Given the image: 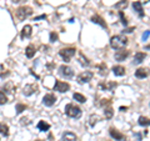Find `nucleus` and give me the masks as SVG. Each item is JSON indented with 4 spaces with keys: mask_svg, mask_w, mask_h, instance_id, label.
Here are the masks:
<instances>
[{
    "mask_svg": "<svg viewBox=\"0 0 150 141\" xmlns=\"http://www.w3.org/2000/svg\"><path fill=\"white\" fill-rule=\"evenodd\" d=\"M126 44H128V39H126V36H124V35H115V36H112L110 39L111 48L115 49V50L125 48Z\"/></svg>",
    "mask_w": 150,
    "mask_h": 141,
    "instance_id": "nucleus-1",
    "label": "nucleus"
},
{
    "mask_svg": "<svg viewBox=\"0 0 150 141\" xmlns=\"http://www.w3.org/2000/svg\"><path fill=\"white\" fill-rule=\"evenodd\" d=\"M65 114L70 117H75V119H78V117H80L81 115V109L76 105L74 104H68L65 106Z\"/></svg>",
    "mask_w": 150,
    "mask_h": 141,
    "instance_id": "nucleus-2",
    "label": "nucleus"
},
{
    "mask_svg": "<svg viewBox=\"0 0 150 141\" xmlns=\"http://www.w3.org/2000/svg\"><path fill=\"white\" fill-rule=\"evenodd\" d=\"M31 14H33V8H30V6H20L16 10V18L20 21H23V20H25L26 18H29Z\"/></svg>",
    "mask_w": 150,
    "mask_h": 141,
    "instance_id": "nucleus-3",
    "label": "nucleus"
},
{
    "mask_svg": "<svg viewBox=\"0 0 150 141\" xmlns=\"http://www.w3.org/2000/svg\"><path fill=\"white\" fill-rule=\"evenodd\" d=\"M76 54V49L75 48H64L59 51V55L62 56V58L64 59V61H70V59L73 58V56Z\"/></svg>",
    "mask_w": 150,
    "mask_h": 141,
    "instance_id": "nucleus-4",
    "label": "nucleus"
},
{
    "mask_svg": "<svg viewBox=\"0 0 150 141\" xmlns=\"http://www.w3.org/2000/svg\"><path fill=\"white\" fill-rule=\"evenodd\" d=\"M59 74L62 75L63 78L70 79V78L74 76V70L70 66H67V65H62V66L59 68Z\"/></svg>",
    "mask_w": 150,
    "mask_h": 141,
    "instance_id": "nucleus-5",
    "label": "nucleus"
},
{
    "mask_svg": "<svg viewBox=\"0 0 150 141\" xmlns=\"http://www.w3.org/2000/svg\"><path fill=\"white\" fill-rule=\"evenodd\" d=\"M93 79V73L91 71H84L78 75V82L79 84H86Z\"/></svg>",
    "mask_w": 150,
    "mask_h": 141,
    "instance_id": "nucleus-6",
    "label": "nucleus"
},
{
    "mask_svg": "<svg viewBox=\"0 0 150 141\" xmlns=\"http://www.w3.org/2000/svg\"><path fill=\"white\" fill-rule=\"evenodd\" d=\"M70 85L65 81H60V80H56L55 81V85H54V90H58L59 92H67L69 91Z\"/></svg>",
    "mask_w": 150,
    "mask_h": 141,
    "instance_id": "nucleus-7",
    "label": "nucleus"
},
{
    "mask_svg": "<svg viewBox=\"0 0 150 141\" xmlns=\"http://www.w3.org/2000/svg\"><path fill=\"white\" fill-rule=\"evenodd\" d=\"M109 134H110L111 137L114 139V140H116V141H125V136L121 134L118 129L110 128V129H109Z\"/></svg>",
    "mask_w": 150,
    "mask_h": 141,
    "instance_id": "nucleus-8",
    "label": "nucleus"
},
{
    "mask_svg": "<svg viewBox=\"0 0 150 141\" xmlns=\"http://www.w3.org/2000/svg\"><path fill=\"white\" fill-rule=\"evenodd\" d=\"M55 102H56V96L54 94H46L43 97V104L45 106H53Z\"/></svg>",
    "mask_w": 150,
    "mask_h": 141,
    "instance_id": "nucleus-9",
    "label": "nucleus"
},
{
    "mask_svg": "<svg viewBox=\"0 0 150 141\" xmlns=\"http://www.w3.org/2000/svg\"><path fill=\"white\" fill-rule=\"evenodd\" d=\"M129 54H130L129 50H126V49H124V48H123V49H119V50L115 53V59L118 60V61H124V60L129 56Z\"/></svg>",
    "mask_w": 150,
    "mask_h": 141,
    "instance_id": "nucleus-10",
    "label": "nucleus"
},
{
    "mask_svg": "<svg viewBox=\"0 0 150 141\" xmlns=\"http://www.w3.org/2000/svg\"><path fill=\"white\" fill-rule=\"evenodd\" d=\"M38 91V85H35V84H31V85H26L24 87V90H23V94H24L25 96H30L33 95L34 92Z\"/></svg>",
    "mask_w": 150,
    "mask_h": 141,
    "instance_id": "nucleus-11",
    "label": "nucleus"
},
{
    "mask_svg": "<svg viewBox=\"0 0 150 141\" xmlns=\"http://www.w3.org/2000/svg\"><path fill=\"white\" fill-rule=\"evenodd\" d=\"M91 21L95 23V24H98V25H100L101 27H104V29H106V27H108L105 20H104V19H103L101 16H99V15H94V16L91 18Z\"/></svg>",
    "mask_w": 150,
    "mask_h": 141,
    "instance_id": "nucleus-12",
    "label": "nucleus"
},
{
    "mask_svg": "<svg viewBox=\"0 0 150 141\" xmlns=\"http://www.w3.org/2000/svg\"><path fill=\"white\" fill-rule=\"evenodd\" d=\"M31 34H33V27L30 25H25L21 29V37L23 39H25V37H30Z\"/></svg>",
    "mask_w": 150,
    "mask_h": 141,
    "instance_id": "nucleus-13",
    "label": "nucleus"
},
{
    "mask_svg": "<svg viewBox=\"0 0 150 141\" xmlns=\"http://www.w3.org/2000/svg\"><path fill=\"white\" fill-rule=\"evenodd\" d=\"M133 8H134V10L139 14V16H140V18H143V16H144L143 4L140 3V1H134V3H133Z\"/></svg>",
    "mask_w": 150,
    "mask_h": 141,
    "instance_id": "nucleus-14",
    "label": "nucleus"
},
{
    "mask_svg": "<svg viewBox=\"0 0 150 141\" xmlns=\"http://www.w3.org/2000/svg\"><path fill=\"white\" fill-rule=\"evenodd\" d=\"M62 141H76V135L73 134V133H64L63 134V137Z\"/></svg>",
    "mask_w": 150,
    "mask_h": 141,
    "instance_id": "nucleus-15",
    "label": "nucleus"
},
{
    "mask_svg": "<svg viewBox=\"0 0 150 141\" xmlns=\"http://www.w3.org/2000/svg\"><path fill=\"white\" fill-rule=\"evenodd\" d=\"M135 76H137L138 79H145L148 76V70L144 69V68L138 69L137 71H135Z\"/></svg>",
    "mask_w": 150,
    "mask_h": 141,
    "instance_id": "nucleus-16",
    "label": "nucleus"
},
{
    "mask_svg": "<svg viewBox=\"0 0 150 141\" xmlns=\"http://www.w3.org/2000/svg\"><path fill=\"white\" fill-rule=\"evenodd\" d=\"M35 53H36V49H35L34 45H29L25 49V55H26V58H29V59H31L33 56L35 55Z\"/></svg>",
    "mask_w": 150,
    "mask_h": 141,
    "instance_id": "nucleus-17",
    "label": "nucleus"
},
{
    "mask_svg": "<svg viewBox=\"0 0 150 141\" xmlns=\"http://www.w3.org/2000/svg\"><path fill=\"white\" fill-rule=\"evenodd\" d=\"M112 73H114L116 76H124V75H125V68L120 66V65H118V66H114V68H112Z\"/></svg>",
    "mask_w": 150,
    "mask_h": 141,
    "instance_id": "nucleus-18",
    "label": "nucleus"
},
{
    "mask_svg": "<svg viewBox=\"0 0 150 141\" xmlns=\"http://www.w3.org/2000/svg\"><path fill=\"white\" fill-rule=\"evenodd\" d=\"M145 58H146V54L145 53H137L134 58V64H142L145 60Z\"/></svg>",
    "mask_w": 150,
    "mask_h": 141,
    "instance_id": "nucleus-19",
    "label": "nucleus"
},
{
    "mask_svg": "<svg viewBox=\"0 0 150 141\" xmlns=\"http://www.w3.org/2000/svg\"><path fill=\"white\" fill-rule=\"evenodd\" d=\"M73 97H74L78 102H80V104H84V102L86 101V97L84 96L83 94H80V92H75L74 95H73Z\"/></svg>",
    "mask_w": 150,
    "mask_h": 141,
    "instance_id": "nucleus-20",
    "label": "nucleus"
},
{
    "mask_svg": "<svg viewBox=\"0 0 150 141\" xmlns=\"http://www.w3.org/2000/svg\"><path fill=\"white\" fill-rule=\"evenodd\" d=\"M126 6H128V0H120L119 3L115 4V9H118L120 11H123V9H125Z\"/></svg>",
    "mask_w": 150,
    "mask_h": 141,
    "instance_id": "nucleus-21",
    "label": "nucleus"
},
{
    "mask_svg": "<svg viewBox=\"0 0 150 141\" xmlns=\"http://www.w3.org/2000/svg\"><path fill=\"white\" fill-rule=\"evenodd\" d=\"M99 87H100V89H104V90L106 89V90L112 91V90H114V89L116 87V82H108L106 85H103V84H100Z\"/></svg>",
    "mask_w": 150,
    "mask_h": 141,
    "instance_id": "nucleus-22",
    "label": "nucleus"
},
{
    "mask_svg": "<svg viewBox=\"0 0 150 141\" xmlns=\"http://www.w3.org/2000/svg\"><path fill=\"white\" fill-rule=\"evenodd\" d=\"M38 129L40 131H48L50 129V125L48 123H45V121H39V124H38Z\"/></svg>",
    "mask_w": 150,
    "mask_h": 141,
    "instance_id": "nucleus-23",
    "label": "nucleus"
},
{
    "mask_svg": "<svg viewBox=\"0 0 150 141\" xmlns=\"http://www.w3.org/2000/svg\"><path fill=\"white\" fill-rule=\"evenodd\" d=\"M100 121V117L98 115H91L90 119H89V125L90 126H95V124H98Z\"/></svg>",
    "mask_w": 150,
    "mask_h": 141,
    "instance_id": "nucleus-24",
    "label": "nucleus"
},
{
    "mask_svg": "<svg viewBox=\"0 0 150 141\" xmlns=\"http://www.w3.org/2000/svg\"><path fill=\"white\" fill-rule=\"evenodd\" d=\"M138 123H139L140 126H144V128H145V126H149V117H146V116H140Z\"/></svg>",
    "mask_w": 150,
    "mask_h": 141,
    "instance_id": "nucleus-25",
    "label": "nucleus"
},
{
    "mask_svg": "<svg viewBox=\"0 0 150 141\" xmlns=\"http://www.w3.org/2000/svg\"><path fill=\"white\" fill-rule=\"evenodd\" d=\"M0 134L4 135V136H8L9 135V128H8V125L0 124Z\"/></svg>",
    "mask_w": 150,
    "mask_h": 141,
    "instance_id": "nucleus-26",
    "label": "nucleus"
},
{
    "mask_svg": "<svg viewBox=\"0 0 150 141\" xmlns=\"http://www.w3.org/2000/svg\"><path fill=\"white\" fill-rule=\"evenodd\" d=\"M104 114H105V119L110 120L111 117H112V114H114V111H112V109H111V107H105V110H104Z\"/></svg>",
    "mask_w": 150,
    "mask_h": 141,
    "instance_id": "nucleus-27",
    "label": "nucleus"
},
{
    "mask_svg": "<svg viewBox=\"0 0 150 141\" xmlns=\"http://www.w3.org/2000/svg\"><path fill=\"white\" fill-rule=\"evenodd\" d=\"M79 59H80V64L83 65V66H89V65H90L89 60H88L86 58H84L83 54H79Z\"/></svg>",
    "mask_w": 150,
    "mask_h": 141,
    "instance_id": "nucleus-28",
    "label": "nucleus"
},
{
    "mask_svg": "<svg viewBox=\"0 0 150 141\" xmlns=\"http://www.w3.org/2000/svg\"><path fill=\"white\" fill-rule=\"evenodd\" d=\"M8 102V97L3 91H0V105H4Z\"/></svg>",
    "mask_w": 150,
    "mask_h": 141,
    "instance_id": "nucleus-29",
    "label": "nucleus"
},
{
    "mask_svg": "<svg viewBox=\"0 0 150 141\" xmlns=\"http://www.w3.org/2000/svg\"><path fill=\"white\" fill-rule=\"evenodd\" d=\"M26 109V105L24 104H18L16 105V114H21L23 111H24Z\"/></svg>",
    "mask_w": 150,
    "mask_h": 141,
    "instance_id": "nucleus-30",
    "label": "nucleus"
},
{
    "mask_svg": "<svg viewBox=\"0 0 150 141\" xmlns=\"http://www.w3.org/2000/svg\"><path fill=\"white\" fill-rule=\"evenodd\" d=\"M119 16H120V20H121V24L123 25H128V21H126V18L124 16V13L123 11H119Z\"/></svg>",
    "mask_w": 150,
    "mask_h": 141,
    "instance_id": "nucleus-31",
    "label": "nucleus"
},
{
    "mask_svg": "<svg viewBox=\"0 0 150 141\" xmlns=\"http://www.w3.org/2000/svg\"><path fill=\"white\" fill-rule=\"evenodd\" d=\"M58 39H59V36H58V34L56 32H50V41L51 43H55V41H58Z\"/></svg>",
    "mask_w": 150,
    "mask_h": 141,
    "instance_id": "nucleus-32",
    "label": "nucleus"
},
{
    "mask_svg": "<svg viewBox=\"0 0 150 141\" xmlns=\"http://www.w3.org/2000/svg\"><path fill=\"white\" fill-rule=\"evenodd\" d=\"M99 68H100V74L101 75H105L106 74V66H105V65L103 64V65H100Z\"/></svg>",
    "mask_w": 150,
    "mask_h": 141,
    "instance_id": "nucleus-33",
    "label": "nucleus"
},
{
    "mask_svg": "<svg viewBox=\"0 0 150 141\" xmlns=\"http://www.w3.org/2000/svg\"><path fill=\"white\" fill-rule=\"evenodd\" d=\"M149 34H150V32H149V30H146V31H145L144 34H143V40H144V41L149 39Z\"/></svg>",
    "mask_w": 150,
    "mask_h": 141,
    "instance_id": "nucleus-34",
    "label": "nucleus"
},
{
    "mask_svg": "<svg viewBox=\"0 0 150 141\" xmlns=\"http://www.w3.org/2000/svg\"><path fill=\"white\" fill-rule=\"evenodd\" d=\"M11 1L14 4H19V3H21V1H26V0H11Z\"/></svg>",
    "mask_w": 150,
    "mask_h": 141,
    "instance_id": "nucleus-35",
    "label": "nucleus"
},
{
    "mask_svg": "<svg viewBox=\"0 0 150 141\" xmlns=\"http://www.w3.org/2000/svg\"><path fill=\"white\" fill-rule=\"evenodd\" d=\"M45 18H46V15H40V16H36L35 20H40V19H45Z\"/></svg>",
    "mask_w": 150,
    "mask_h": 141,
    "instance_id": "nucleus-36",
    "label": "nucleus"
},
{
    "mask_svg": "<svg viewBox=\"0 0 150 141\" xmlns=\"http://www.w3.org/2000/svg\"><path fill=\"white\" fill-rule=\"evenodd\" d=\"M133 30H134V27H129V29H125V30H123V31H124V32H131Z\"/></svg>",
    "mask_w": 150,
    "mask_h": 141,
    "instance_id": "nucleus-37",
    "label": "nucleus"
},
{
    "mask_svg": "<svg viewBox=\"0 0 150 141\" xmlns=\"http://www.w3.org/2000/svg\"><path fill=\"white\" fill-rule=\"evenodd\" d=\"M125 110H126V107H124V106L120 107V111H125Z\"/></svg>",
    "mask_w": 150,
    "mask_h": 141,
    "instance_id": "nucleus-38",
    "label": "nucleus"
},
{
    "mask_svg": "<svg viewBox=\"0 0 150 141\" xmlns=\"http://www.w3.org/2000/svg\"><path fill=\"white\" fill-rule=\"evenodd\" d=\"M36 141H39V140H36Z\"/></svg>",
    "mask_w": 150,
    "mask_h": 141,
    "instance_id": "nucleus-39",
    "label": "nucleus"
}]
</instances>
